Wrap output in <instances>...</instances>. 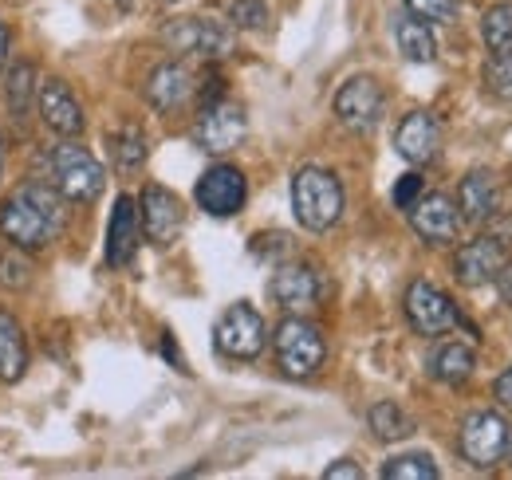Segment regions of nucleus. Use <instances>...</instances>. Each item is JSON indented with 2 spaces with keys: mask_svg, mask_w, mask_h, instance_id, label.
<instances>
[{
  "mask_svg": "<svg viewBox=\"0 0 512 480\" xmlns=\"http://www.w3.org/2000/svg\"><path fill=\"white\" fill-rule=\"evenodd\" d=\"M64 225L67 197L52 181H24L0 205V233L24 252H44L52 240H60Z\"/></svg>",
  "mask_w": 512,
  "mask_h": 480,
  "instance_id": "f257e3e1",
  "label": "nucleus"
},
{
  "mask_svg": "<svg viewBox=\"0 0 512 480\" xmlns=\"http://www.w3.org/2000/svg\"><path fill=\"white\" fill-rule=\"evenodd\" d=\"M292 213L304 229L327 233L339 217H343V185L331 170L320 166H304L292 178Z\"/></svg>",
  "mask_w": 512,
  "mask_h": 480,
  "instance_id": "f03ea898",
  "label": "nucleus"
},
{
  "mask_svg": "<svg viewBox=\"0 0 512 480\" xmlns=\"http://www.w3.org/2000/svg\"><path fill=\"white\" fill-rule=\"evenodd\" d=\"M48 174H52V185L64 193L71 205H91L103 185H107V174L99 166V158L75 142H64L48 154Z\"/></svg>",
  "mask_w": 512,
  "mask_h": 480,
  "instance_id": "7ed1b4c3",
  "label": "nucleus"
},
{
  "mask_svg": "<svg viewBox=\"0 0 512 480\" xmlns=\"http://www.w3.org/2000/svg\"><path fill=\"white\" fill-rule=\"evenodd\" d=\"M272 351H276V366L288 378H312L327 359V343H323L320 327H312L300 315H288L276 335H272Z\"/></svg>",
  "mask_w": 512,
  "mask_h": 480,
  "instance_id": "20e7f679",
  "label": "nucleus"
},
{
  "mask_svg": "<svg viewBox=\"0 0 512 480\" xmlns=\"http://www.w3.org/2000/svg\"><path fill=\"white\" fill-rule=\"evenodd\" d=\"M512 425L493 410H477L461 421V457L473 469H493L509 457Z\"/></svg>",
  "mask_w": 512,
  "mask_h": 480,
  "instance_id": "39448f33",
  "label": "nucleus"
},
{
  "mask_svg": "<svg viewBox=\"0 0 512 480\" xmlns=\"http://www.w3.org/2000/svg\"><path fill=\"white\" fill-rule=\"evenodd\" d=\"M264 339H268L264 319H260V311H253L249 303H233V307L217 319V327H213V347L233 362L256 359V355L264 351Z\"/></svg>",
  "mask_w": 512,
  "mask_h": 480,
  "instance_id": "423d86ee",
  "label": "nucleus"
},
{
  "mask_svg": "<svg viewBox=\"0 0 512 480\" xmlns=\"http://www.w3.org/2000/svg\"><path fill=\"white\" fill-rule=\"evenodd\" d=\"M383 111L386 95L379 79H371V75H355L335 91V119L355 134H371L383 122Z\"/></svg>",
  "mask_w": 512,
  "mask_h": 480,
  "instance_id": "0eeeda50",
  "label": "nucleus"
},
{
  "mask_svg": "<svg viewBox=\"0 0 512 480\" xmlns=\"http://www.w3.org/2000/svg\"><path fill=\"white\" fill-rule=\"evenodd\" d=\"M162 40L174 48V52H186V56H201V60H221L233 52V28L221 24V20H174L162 28Z\"/></svg>",
  "mask_w": 512,
  "mask_h": 480,
  "instance_id": "6e6552de",
  "label": "nucleus"
},
{
  "mask_svg": "<svg viewBox=\"0 0 512 480\" xmlns=\"http://www.w3.org/2000/svg\"><path fill=\"white\" fill-rule=\"evenodd\" d=\"M193 197H197V205H201L209 217H237V213L245 209V201H249V181H245V174H241L237 166L217 162V166H209V170L197 178Z\"/></svg>",
  "mask_w": 512,
  "mask_h": 480,
  "instance_id": "1a4fd4ad",
  "label": "nucleus"
},
{
  "mask_svg": "<svg viewBox=\"0 0 512 480\" xmlns=\"http://www.w3.org/2000/svg\"><path fill=\"white\" fill-rule=\"evenodd\" d=\"M249 134V115L241 103H209L201 107V119L193 126V142L205 154H229L245 142Z\"/></svg>",
  "mask_w": 512,
  "mask_h": 480,
  "instance_id": "9d476101",
  "label": "nucleus"
},
{
  "mask_svg": "<svg viewBox=\"0 0 512 480\" xmlns=\"http://www.w3.org/2000/svg\"><path fill=\"white\" fill-rule=\"evenodd\" d=\"M138 221H142V233H146L150 244L170 248L174 240L182 237L186 209H182V201H178L174 189H166V185H146L142 197H138Z\"/></svg>",
  "mask_w": 512,
  "mask_h": 480,
  "instance_id": "9b49d317",
  "label": "nucleus"
},
{
  "mask_svg": "<svg viewBox=\"0 0 512 480\" xmlns=\"http://www.w3.org/2000/svg\"><path fill=\"white\" fill-rule=\"evenodd\" d=\"M406 319L426 339H438V335H446L453 323H461L453 300H449L442 288H434L430 280H414L406 288Z\"/></svg>",
  "mask_w": 512,
  "mask_h": 480,
  "instance_id": "f8f14e48",
  "label": "nucleus"
},
{
  "mask_svg": "<svg viewBox=\"0 0 512 480\" xmlns=\"http://www.w3.org/2000/svg\"><path fill=\"white\" fill-rule=\"evenodd\" d=\"M505 240L497 237H477L469 240V244H461L457 252H453V276H457V284H465V288H485V284H493L497 276H501V268H505Z\"/></svg>",
  "mask_w": 512,
  "mask_h": 480,
  "instance_id": "ddd939ff",
  "label": "nucleus"
},
{
  "mask_svg": "<svg viewBox=\"0 0 512 480\" xmlns=\"http://www.w3.org/2000/svg\"><path fill=\"white\" fill-rule=\"evenodd\" d=\"M320 292V272L308 268V264H280L272 272V280H268V296L280 303L284 311H292V315L312 311L320 303Z\"/></svg>",
  "mask_w": 512,
  "mask_h": 480,
  "instance_id": "4468645a",
  "label": "nucleus"
},
{
  "mask_svg": "<svg viewBox=\"0 0 512 480\" xmlns=\"http://www.w3.org/2000/svg\"><path fill=\"white\" fill-rule=\"evenodd\" d=\"M410 225L426 244H453L461 233V213L446 193H422L410 205Z\"/></svg>",
  "mask_w": 512,
  "mask_h": 480,
  "instance_id": "2eb2a0df",
  "label": "nucleus"
},
{
  "mask_svg": "<svg viewBox=\"0 0 512 480\" xmlns=\"http://www.w3.org/2000/svg\"><path fill=\"white\" fill-rule=\"evenodd\" d=\"M193 91H197L193 71L186 67V63H178V60L154 67V71H150V79H146V103H150L154 111H162V115L182 111V107L190 103Z\"/></svg>",
  "mask_w": 512,
  "mask_h": 480,
  "instance_id": "dca6fc26",
  "label": "nucleus"
},
{
  "mask_svg": "<svg viewBox=\"0 0 512 480\" xmlns=\"http://www.w3.org/2000/svg\"><path fill=\"white\" fill-rule=\"evenodd\" d=\"M394 150H398L410 166H430V162L438 158V150H442V130H438V122L430 119L426 111L406 115V119L398 122V130H394Z\"/></svg>",
  "mask_w": 512,
  "mask_h": 480,
  "instance_id": "f3484780",
  "label": "nucleus"
},
{
  "mask_svg": "<svg viewBox=\"0 0 512 480\" xmlns=\"http://www.w3.org/2000/svg\"><path fill=\"white\" fill-rule=\"evenodd\" d=\"M501 209V185L489 170H473L465 174L457 185V213L461 221H473V225H485L493 213Z\"/></svg>",
  "mask_w": 512,
  "mask_h": 480,
  "instance_id": "a211bd4d",
  "label": "nucleus"
},
{
  "mask_svg": "<svg viewBox=\"0 0 512 480\" xmlns=\"http://www.w3.org/2000/svg\"><path fill=\"white\" fill-rule=\"evenodd\" d=\"M40 119L60 138H71V134L83 130V107H79V99L71 95V87L64 79H48L40 87Z\"/></svg>",
  "mask_w": 512,
  "mask_h": 480,
  "instance_id": "6ab92c4d",
  "label": "nucleus"
},
{
  "mask_svg": "<svg viewBox=\"0 0 512 480\" xmlns=\"http://www.w3.org/2000/svg\"><path fill=\"white\" fill-rule=\"evenodd\" d=\"M138 248V209L127 193L115 201L111 209V225H107V264L111 268H127Z\"/></svg>",
  "mask_w": 512,
  "mask_h": 480,
  "instance_id": "aec40b11",
  "label": "nucleus"
},
{
  "mask_svg": "<svg viewBox=\"0 0 512 480\" xmlns=\"http://www.w3.org/2000/svg\"><path fill=\"white\" fill-rule=\"evenodd\" d=\"M24 370H28L24 331H20V323L8 311H0V382L12 386V382L24 378Z\"/></svg>",
  "mask_w": 512,
  "mask_h": 480,
  "instance_id": "412c9836",
  "label": "nucleus"
},
{
  "mask_svg": "<svg viewBox=\"0 0 512 480\" xmlns=\"http://www.w3.org/2000/svg\"><path fill=\"white\" fill-rule=\"evenodd\" d=\"M394 40H398L402 60H410V63H434L438 60L434 32H430V24H426V20H418V16H402V20L394 24Z\"/></svg>",
  "mask_w": 512,
  "mask_h": 480,
  "instance_id": "4be33fe9",
  "label": "nucleus"
},
{
  "mask_svg": "<svg viewBox=\"0 0 512 480\" xmlns=\"http://www.w3.org/2000/svg\"><path fill=\"white\" fill-rule=\"evenodd\" d=\"M473 366H477V355H473L465 343H442V347L430 355V374H434L438 382H449V386L469 382Z\"/></svg>",
  "mask_w": 512,
  "mask_h": 480,
  "instance_id": "5701e85b",
  "label": "nucleus"
},
{
  "mask_svg": "<svg viewBox=\"0 0 512 480\" xmlns=\"http://www.w3.org/2000/svg\"><path fill=\"white\" fill-rule=\"evenodd\" d=\"M367 425H371V433H375L379 441H386V445L414 433V421L406 418V410H402L398 402H375L371 414H367Z\"/></svg>",
  "mask_w": 512,
  "mask_h": 480,
  "instance_id": "b1692460",
  "label": "nucleus"
},
{
  "mask_svg": "<svg viewBox=\"0 0 512 480\" xmlns=\"http://www.w3.org/2000/svg\"><path fill=\"white\" fill-rule=\"evenodd\" d=\"M107 142H111V158H115L119 170H138V166L146 162V134H142L138 126L115 130Z\"/></svg>",
  "mask_w": 512,
  "mask_h": 480,
  "instance_id": "393cba45",
  "label": "nucleus"
},
{
  "mask_svg": "<svg viewBox=\"0 0 512 480\" xmlns=\"http://www.w3.org/2000/svg\"><path fill=\"white\" fill-rule=\"evenodd\" d=\"M4 91H8V111H12V115H28L32 95H36V67H32V63H16V67L8 71Z\"/></svg>",
  "mask_w": 512,
  "mask_h": 480,
  "instance_id": "a878e982",
  "label": "nucleus"
},
{
  "mask_svg": "<svg viewBox=\"0 0 512 480\" xmlns=\"http://www.w3.org/2000/svg\"><path fill=\"white\" fill-rule=\"evenodd\" d=\"M386 480H434L438 477V465L430 453H402V457H390L383 465Z\"/></svg>",
  "mask_w": 512,
  "mask_h": 480,
  "instance_id": "bb28decb",
  "label": "nucleus"
},
{
  "mask_svg": "<svg viewBox=\"0 0 512 480\" xmlns=\"http://www.w3.org/2000/svg\"><path fill=\"white\" fill-rule=\"evenodd\" d=\"M481 36L489 52H512V4H497L481 20Z\"/></svg>",
  "mask_w": 512,
  "mask_h": 480,
  "instance_id": "cd10ccee",
  "label": "nucleus"
},
{
  "mask_svg": "<svg viewBox=\"0 0 512 480\" xmlns=\"http://www.w3.org/2000/svg\"><path fill=\"white\" fill-rule=\"evenodd\" d=\"M32 284V260L24 256V248H12L0 256V288L4 292H24Z\"/></svg>",
  "mask_w": 512,
  "mask_h": 480,
  "instance_id": "c85d7f7f",
  "label": "nucleus"
},
{
  "mask_svg": "<svg viewBox=\"0 0 512 480\" xmlns=\"http://www.w3.org/2000/svg\"><path fill=\"white\" fill-rule=\"evenodd\" d=\"M485 91L501 103H512V52H493L485 63Z\"/></svg>",
  "mask_w": 512,
  "mask_h": 480,
  "instance_id": "c756f323",
  "label": "nucleus"
},
{
  "mask_svg": "<svg viewBox=\"0 0 512 480\" xmlns=\"http://www.w3.org/2000/svg\"><path fill=\"white\" fill-rule=\"evenodd\" d=\"M268 4L264 0H233L229 4V24L245 28V32H264L268 28Z\"/></svg>",
  "mask_w": 512,
  "mask_h": 480,
  "instance_id": "7c9ffc66",
  "label": "nucleus"
},
{
  "mask_svg": "<svg viewBox=\"0 0 512 480\" xmlns=\"http://www.w3.org/2000/svg\"><path fill=\"white\" fill-rule=\"evenodd\" d=\"M410 16L426 24H453L457 20V0H406Z\"/></svg>",
  "mask_w": 512,
  "mask_h": 480,
  "instance_id": "2f4dec72",
  "label": "nucleus"
},
{
  "mask_svg": "<svg viewBox=\"0 0 512 480\" xmlns=\"http://www.w3.org/2000/svg\"><path fill=\"white\" fill-rule=\"evenodd\" d=\"M390 197H394L398 209H410V205L422 197V178H418V174H402V178L394 181V193H390Z\"/></svg>",
  "mask_w": 512,
  "mask_h": 480,
  "instance_id": "473e14b6",
  "label": "nucleus"
},
{
  "mask_svg": "<svg viewBox=\"0 0 512 480\" xmlns=\"http://www.w3.org/2000/svg\"><path fill=\"white\" fill-rule=\"evenodd\" d=\"M323 480H363V469H359L355 461L343 457V461H335V465L323 469Z\"/></svg>",
  "mask_w": 512,
  "mask_h": 480,
  "instance_id": "72a5a7b5",
  "label": "nucleus"
},
{
  "mask_svg": "<svg viewBox=\"0 0 512 480\" xmlns=\"http://www.w3.org/2000/svg\"><path fill=\"white\" fill-rule=\"evenodd\" d=\"M493 390H497L501 406H505V410H512V366L505 370V374H501V378H497V386H493Z\"/></svg>",
  "mask_w": 512,
  "mask_h": 480,
  "instance_id": "f704fd0d",
  "label": "nucleus"
},
{
  "mask_svg": "<svg viewBox=\"0 0 512 480\" xmlns=\"http://www.w3.org/2000/svg\"><path fill=\"white\" fill-rule=\"evenodd\" d=\"M497 288H501V300L512 307V260H505V268H501V276H497Z\"/></svg>",
  "mask_w": 512,
  "mask_h": 480,
  "instance_id": "c9c22d12",
  "label": "nucleus"
},
{
  "mask_svg": "<svg viewBox=\"0 0 512 480\" xmlns=\"http://www.w3.org/2000/svg\"><path fill=\"white\" fill-rule=\"evenodd\" d=\"M162 355L174 362L178 370H186V362H182V355H178V347H174V335H162Z\"/></svg>",
  "mask_w": 512,
  "mask_h": 480,
  "instance_id": "e433bc0d",
  "label": "nucleus"
},
{
  "mask_svg": "<svg viewBox=\"0 0 512 480\" xmlns=\"http://www.w3.org/2000/svg\"><path fill=\"white\" fill-rule=\"evenodd\" d=\"M8 60V32H4V24H0V67Z\"/></svg>",
  "mask_w": 512,
  "mask_h": 480,
  "instance_id": "4c0bfd02",
  "label": "nucleus"
},
{
  "mask_svg": "<svg viewBox=\"0 0 512 480\" xmlns=\"http://www.w3.org/2000/svg\"><path fill=\"white\" fill-rule=\"evenodd\" d=\"M0 174H4V142H0Z\"/></svg>",
  "mask_w": 512,
  "mask_h": 480,
  "instance_id": "58836bf2",
  "label": "nucleus"
}]
</instances>
